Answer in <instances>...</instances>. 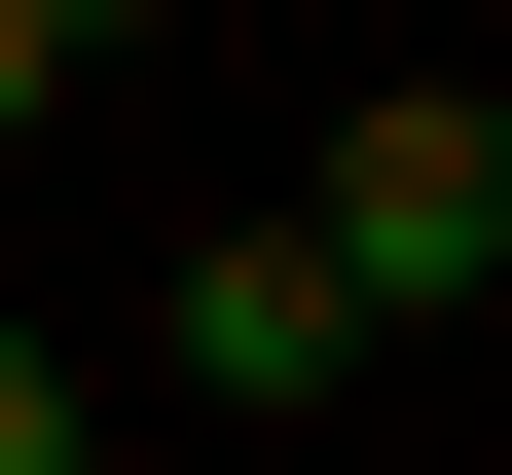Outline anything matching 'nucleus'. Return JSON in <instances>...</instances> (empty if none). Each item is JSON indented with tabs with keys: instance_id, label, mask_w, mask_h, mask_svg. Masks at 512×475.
<instances>
[{
	"instance_id": "1",
	"label": "nucleus",
	"mask_w": 512,
	"mask_h": 475,
	"mask_svg": "<svg viewBox=\"0 0 512 475\" xmlns=\"http://www.w3.org/2000/svg\"><path fill=\"white\" fill-rule=\"evenodd\" d=\"M293 256H330L366 329H403V293H512V147H476L439 74H366V110H330V183H293Z\"/></svg>"
},
{
	"instance_id": "5",
	"label": "nucleus",
	"mask_w": 512,
	"mask_h": 475,
	"mask_svg": "<svg viewBox=\"0 0 512 475\" xmlns=\"http://www.w3.org/2000/svg\"><path fill=\"white\" fill-rule=\"evenodd\" d=\"M37 37H110V0H37Z\"/></svg>"
},
{
	"instance_id": "2",
	"label": "nucleus",
	"mask_w": 512,
	"mask_h": 475,
	"mask_svg": "<svg viewBox=\"0 0 512 475\" xmlns=\"http://www.w3.org/2000/svg\"><path fill=\"white\" fill-rule=\"evenodd\" d=\"M147 329H183V402H330V366H366V293H330L293 220H220V256H183Z\"/></svg>"
},
{
	"instance_id": "4",
	"label": "nucleus",
	"mask_w": 512,
	"mask_h": 475,
	"mask_svg": "<svg viewBox=\"0 0 512 475\" xmlns=\"http://www.w3.org/2000/svg\"><path fill=\"white\" fill-rule=\"evenodd\" d=\"M37 110H74V37H37V0H0V147H37Z\"/></svg>"
},
{
	"instance_id": "3",
	"label": "nucleus",
	"mask_w": 512,
	"mask_h": 475,
	"mask_svg": "<svg viewBox=\"0 0 512 475\" xmlns=\"http://www.w3.org/2000/svg\"><path fill=\"white\" fill-rule=\"evenodd\" d=\"M0 475H110V439H74V329H0Z\"/></svg>"
}]
</instances>
